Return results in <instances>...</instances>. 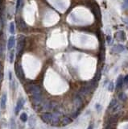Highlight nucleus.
I'll list each match as a JSON object with an SVG mask.
<instances>
[{"label": "nucleus", "instance_id": "f257e3e1", "mask_svg": "<svg viewBox=\"0 0 128 129\" xmlns=\"http://www.w3.org/2000/svg\"><path fill=\"white\" fill-rule=\"evenodd\" d=\"M27 92L28 91L32 94V96L34 95H39L41 94V90H40V87L36 85H28L27 86Z\"/></svg>", "mask_w": 128, "mask_h": 129}, {"label": "nucleus", "instance_id": "f03ea898", "mask_svg": "<svg viewBox=\"0 0 128 129\" xmlns=\"http://www.w3.org/2000/svg\"><path fill=\"white\" fill-rule=\"evenodd\" d=\"M25 44V37L23 36H20L18 41V45H17V52H18V57H20V55L22 54L24 48Z\"/></svg>", "mask_w": 128, "mask_h": 129}, {"label": "nucleus", "instance_id": "7ed1b4c3", "mask_svg": "<svg viewBox=\"0 0 128 129\" xmlns=\"http://www.w3.org/2000/svg\"><path fill=\"white\" fill-rule=\"evenodd\" d=\"M15 73H16V75H17V77H18V78L20 80V81H23L25 77H24V73H23L22 65L20 64H19L18 62H16L15 65Z\"/></svg>", "mask_w": 128, "mask_h": 129}, {"label": "nucleus", "instance_id": "20e7f679", "mask_svg": "<svg viewBox=\"0 0 128 129\" xmlns=\"http://www.w3.org/2000/svg\"><path fill=\"white\" fill-rule=\"evenodd\" d=\"M52 117H53L52 114L48 113V112H46V113H44V114H42V115H41L42 120L44 123H46V124H50V123H52Z\"/></svg>", "mask_w": 128, "mask_h": 129}, {"label": "nucleus", "instance_id": "39448f33", "mask_svg": "<svg viewBox=\"0 0 128 129\" xmlns=\"http://www.w3.org/2000/svg\"><path fill=\"white\" fill-rule=\"evenodd\" d=\"M125 50V48L123 44H118V45H114L111 48V52L114 53H120L123 52Z\"/></svg>", "mask_w": 128, "mask_h": 129}, {"label": "nucleus", "instance_id": "423d86ee", "mask_svg": "<svg viewBox=\"0 0 128 129\" xmlns=\"http://www.w3.org/2000/svg\"><path fill=\"white\" fill-rule=\"evenodd\" d=\"M23 104H24V99H23V98H20L18 100V102H17V104H16L15 109V114H16V115L19 113V111H20V110L23 108Z\"/></svg>", "mask_w": 128, "mask_h": 129}, {"label": "nucleus", "instance_id": "0eeeda50", "mask_svg": "<svg viewBox=\"0 0 128 129\" xmlns=\"http://www.w3.org/2000/svg\"><path fill=\"white\" fill-rule=\"evenodd\" d=\"M115 37L118 40V41L123 42L126 41V36H125V32L123 31H119L115 34Z\"/></svg>", "mask_w": 128, "mask_h": 129}, {"label": "nucleus", "instance_id": "6e6552de", "mask_svg": "<svg viewBox=\"0 0 128 129\" xmlns=\"http://www.w3.org/2000/svg\"><path fill=\"white\" fill-rule=\"evenodd\" d=\"M15 41V36H11L9 38V40H8V44H7V48H8V50H11V48L14 47Z\"/></svg>", "mask_w": 128, "mask_h": 129}, {"label": "nucleus", "instance_id": "1a4fd4ad", "mask_svg": "<svg viewBox=\"0 0 128 129\" xmlns=\"http://www.w3.org/2000/svg\"><path fill=\"white\" fill-rule=\"evenodd\" d=\"M123 75H120L119 77H118V79H117V82H116V89L117 90H118V89H120L122 86L123 85Z\"/></svg>", "mask_w": 128, "mask_h": 129}, {"label": "nucleus", "instance_id": "9d476101", "mask_svg": "<svg viewBox=\"0 0 128 129\" xmlns=\"http://www.w3.org/2000/svg\"><path fill=\"white\" fill-rule=\"evenodd\" d=\"M20 27L21 28V30H23L24 31L28 30V27H27V25L26 24L25 21L23 20L22 18H20Z\"/></svg>", "mask_w": 128, "mask_h": 129}, {"label": "nucleus", "instance_id": "9b49d317", "mask_svg": "<svg viewBox=\"0 0 128 129\" xmlns=\"http://www.w3.org/2000/svg\"><path fill=\"white\" fill-rule=\"evenodd\" d=\"M6 103H7V94H4L1 98V109L5 110L6 109Z\"/></svg>", "mask_w": 128, "mask_h": 129}, {"label": "nucleus", "instance_id": "f8f14e48", "mask_svg": "<svg viewBox=\"0 0 128 129\" xmlns=\"http://www.w3.org/2000/svg\"><path fill=\"white\" fill-rule=\"evenodd\" d=\"M72 121V119L70 117H64L62 120H61V124H62L63 125H67V124H71Z\"/></svg>", "mask_w": 128, "mask_h": 129}, {"label": "nucleus", "instance_id": "ddd939ff", "mask_svg": "<svg viewBox=\"0 0 128 129\" xmlns=\"http://www.w3.org/2000/svg\"><path fill=\"white\" fill-rule=\"evenodd\" d=\"M60 122V117L58 115H53L52 117V125H56V124H58Z\"/></svg>", "mask_w": 128, "mask_h": 129}, {"label": "nucleus", "instance_id": "4468645a", "mask_svg": "<svg viewBox=\"0 0 128 129\" xmlns=\"http://www.w3.org/2000/svg\"><path fill=\"white\" fill-rule=\"evenodd\" d=\"M117 103H118V102H117L116 99H112L111 102L110 103V105H109V109L111 110V109L113 108V107H114V106L117 104Z\"/></svg>", "mask_w": 128, "mask_h": 129}, {"label": "nucleus", "instance_id": "2eb2a0df", "mask_svg": "<svg viewBox=\"0 0 128 129\" xmlns=\"http://www.w3.org/2000/svg\"><path fill=\"white\" fill-rule=\"evenodd\" d=\"M20 119L21 121H23V123L27 122V115L26 113H22L20 115Z\"/></svg>", "mask_w": 128, "mask_h": 129}, {"label": "nucleus", "instance_id": "dca6fc26", "mask_svg": "<svg viewBox=\"0 0 128 129\" xmlns=\"http://www.w3.org/2000/svg\"><path fill=\"white\" fill-rule=\"evenodd\" d=\"M118 98L121 101H125L126 99H127V95H126L124 93L122 92L118 94Z\"/></svg>", "mask_w": 128, "mask_h": 129}, {"label": "nucleus", "instance_id": "f3484780", "mask_svg": "<svg viewBox=\"0 0 128 129\" xmlns=\"http://www.w3.org/2000/svg\"><path fill=\"white\" fill-rule=\"evenodd\" d=\"M10 31L11 34H14L15 33V24L13 22H11L10 24Z\"/></svg>", "mask_w": 128, "mask_h": 129}, {"label": "nucleus", "instance_id": "a211bd4d", "mask_svg": "<svg viewBox=\"0 0 128 129\" xmlns=\"http://www.w3.org/2000/svg\"><path fill=\"white\" fill-rule=\"evenodd\" d=\"M114 89V84L113 82H110V84L108 86V90L109 91H113Z\"/></svg>", "mask_w": 128, "mask_h": 129}, {"label": "nucleus", "instance_id": "6ab92c4d", "mask_svg": "<svg viewBox=\"0 0 128 129\" xmlns=\"http://www.w3.org/2000/svg\"><path fill=\"white\" fill-rule=\"evenodd\" d=\"M10 128L11 129L15 128V119H13V118L10 119Z\"/></svg>", "mask_w": 128, "mask_h": 129}, {"label": "nucleus", "instance_id": "aec40b11", "mask_svg": "<svg viewBox=\"0 0 128 129\" xmlns=\"http://www.w3.org/2000/svg\"><path fill=\"white\" fill-rule=\"evenodd\" d=\"M101 75H102V73H101V72H97V73H96V76H95V77H94V80H96V81H98V80L101 78Z\"/></svg>", "mask_w": 128, "mask_h": 129}, {"label": "nucleus", "instance_id": "412c9836", "mask_svg": "<svg viewBox=\"0 0 128 129\" xmlns=\"http://www.w3.org/2000/svg\"><path fill=\"white\" fill-rule=\"evenodd\" d=\"M122 7H123V9H126V8L128 7V0H124V1H123V3Z\"/></svg>", "mask_w": 128, "mask_h": 129}, {"label": "nucleus", "instance_id": "4be33fe9", "mask_svg": "<svg viewBox=\"0 0 128 129\" xmlns=\"http://www.w3.org/2000/svg\"><path fill=\"white\" fill-rule=\"evenodd\" d=\"M14 51H12L10 52V63H13L14 61Z\"/></svg>", "mask_w": 128, "mask_h": 129}, {"label": "nucleus", "instance_id": "5701e85b", "mask_svg": "<svg viewBox=\"0 0 128 129\" xmlns=\"http://www.w3.org/2000/svg\"><path fill=\"white\" fill-rule=\"evenodd\" d=\"M123 84H125V85L128 87V74L123 78Z\"/></svg>", "mask_w": 128, "mask_h": 129}, {"label": "nucleus", "instance_id": "b1692460", "mask_svg": "<svg viewBox=\"0 0 128 129\" xmlns=\"http://www.w3.org/2000/svg\"><path fill=\"white\" fill-rule=\"evenodd\" d=\"M20 3H21V0H18V1H17V4H16V11H17V10H18L19 7H20Z\"/></svg>", "mask_w": 128, "mask_h": 129}, {"label": "nucleus", "instance_id": "393cba45", "mask_svg": "<svg viewBox=\"0 0 128 129\" xmlns=\"http://www.w3.org/2000/svg\"><path fill=\"white\" fill-rule=\"evenodd\" d=\"M11 72H9V78H10V81H11L12 79V76H11Z\"/></svg>", "mask_w": 128, "mask_h": 129}, {"label": "nucleus", "instance_id": "a878e982", "mask_svg": "<svg viewBox=\"0 0 128 129\" xmlns=\"http://www.w3.org/2000/svg\"><path fill=\"white\" fill-rule=\"evenodd\" d=\"M87 129H93V124H90V125L88 127V128H87Z\"/></svg>", "mask_w": 128, "mask_h": 129}, {"label": "nucleus", "instance_id": "bb28decb", "mask_svg": "<svg viewBox=\"0 0 128 129\" xmlns=\"http://www.w3.org/2000/svg\"><path fill=\"white\" fill-rule=\"evenodd\" d=\"M0 69H1V64H0Z\"/></svg>", "mask_w": 128, "mask_h": 129}]
</instances>
